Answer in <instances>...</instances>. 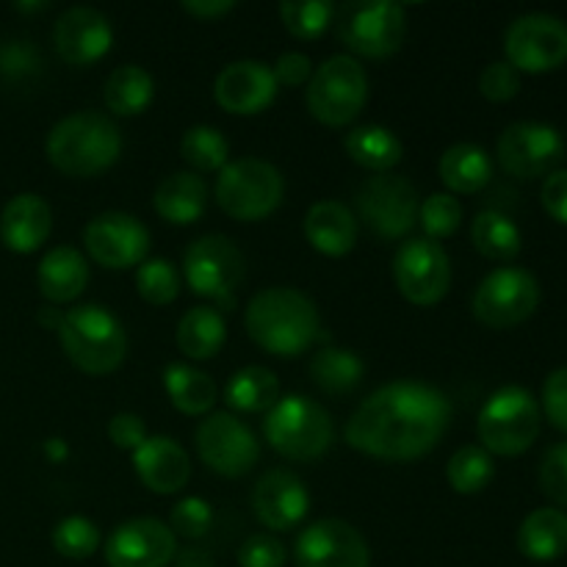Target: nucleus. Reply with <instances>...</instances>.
<instances>
[{"mask_svg": "<svg viewBox=\"0 0 567 567\" xmlns=\"http://www.w3.org/2000/svg\"><path fill=\"white\" fill-rule=\"evenodd\" d=\"M452 424V402L426 382H391L363 399L347 424V443L391 463L430 454Z\"/></svg>", "mask_w": 567, "mask_h": 567, "instance_id": "nucleus-1", "label": "nucleus"}, {"mask_svg": "<svg viewBox=\"0 0 567 567\" xmlns=\"http://www.w3.org/2000/svg\"><path fill=\"white\" fill-rule=\"evenodd\" d=\"M86 252L105 269H127L142 266L150 252V230L131 214L105 210L97 214L83 230Z\"/></svg>", "mask_w": 567, "mask_h": 567, "instance_id": "nucleus-17", "label": "nucleus"}, {"mask_svg": "<svg viewBox=\"0 0 567 567\" xmlns=\"http://www.w3.org/2000/svg\"><path fill=\"white\" fill-rule=\"evenodd\" d=\"M136 288L144 302L150 305H169L181 293V277L175 266L164 258H147L136 271Z\"/></svg>", "mask_w": 567, "mask_h": 567, "instance_id": "nucleus-41", "label": "nucleus"}, {"mask_svg": "<svg viewBox=\"0 0 567 567\" xmlns=\"http://www.w3.org/2000/svg\"><path fill=\"white\" fill-rule=\"evenodd\" d=\"M225 402L241 413H269L280 402V382L266 365H247L230 377Z\"/></svg>", "mask_w": 567, "mask_h": 567, "instance_id": "nucleus-31", "label": "nucleus"}, {"mask_svg": "<svg viewBox=\"0 0 567 567\" xmlns=\"http://www.w3.org/2000/svg\"><path fill=\"white\" fill-rule=\"evenodd\" d=\"M520 89V72L515 70L509 61H493L482 70L480 75V92L493 103H507L518 94Z\"/></svg>", "mask_w": 567, "mask_h": 567, "instance_id": "nucleus-45", "label": "nucleus"}, {"mask_svg": "<svg viewBox=\"0 0 567 567\" xmlns=\"http://www.w3.org/2000/svg\"><path fill=\"white\" fill-rule=\"evenodd\" d=\"M271 72H275L277 86L297 89L302 86L305 81H310L313 64H310V59L305 53H282L280 59H277V64L271 66Z\"/></svg>", "mask_w": 567, "mask_h": 567, "instance_id": "nucleus-50", "label": "nucleus"}, {"mask_svg": "<svg viewBox=\"0 0 567 567\" xmlns=\"http://www.w3.org/2000/svg\"><path fill=\"white\" fill-rule=\"evenodd\" d=\"M255 518L271 532L297 529L310 513V493L291 471H266L252 491Z\"/></svg>", "mask_w": 567, "mask_h": 567, "instance_id": "nucleus-21", "label": "nucleus"}, {"mask_svg": "<svg viewBox=\"0 0 567 567\" xmlns=\"http://www.w3.org/2000/svg\"><path fill=\"white\" fill-rule=\"evenodd\" d=\"M277 94L275 72L264 61H233L216 75L214 97L227 114L252 116L269 109Z\"/></svg>", "mask_w": 567, "mask_h": 567, "instance_id": "nucleus-22", "label": "nucleus"}, {"mask_svg": "<svg viewBox=\"0 0 567 567\" xmlns=\"http://www.w3.org/2000/svg\"><path fill=\"white\" fill-rule=\"evenodd\" d=\"M543 208L559 225H567V169H554L540 188Z\"/></svg>", "mask_w": 567, "mask_h": 567, "instance_id": "nucleus-49", "label": "nucleus"}, {"mask_svg": "<svg viewBox=\"0 0 567 567\" xmlns=\"http://www.w3.org/2000/svg\"><path fill=\"white\" fill-rule=\"evenodd\" d=\"M122 133L114 120L100 111H78L55 122L48 133V158L70 177H94L116 164Z\"/></svg>", "mask_w": 567, "mask_h": 567, "instance_id": "nucleus-3", "label": "nucleus"}, {"mask_svg": "<svg viewBox=\"0 0 567 567\" xmlns=\"http://www.w3.org/2000/svg\"><path fill=\"white\" fill-rule=\"evenodd\" d=\"M39 291L48 302H72L89 282V264L75 247H55L42 258L37 271Z\"/></svg>", "mask_w": 567, "mask_h": 567, "instance_id": "nucleus-26", "label": "nucleus"}, {"mask_svg": "<svg viewBox=\"0 0 567 567\" xmlns=\"http://www.w3.org/2000/svg\"><path fill=\"white\" fill-rule=\"evenodd\" d=\"M498 164L513 177H543L551 175L565 158V138L548 122H513L504 127L496 144Z\"/></svg>", "mask_w": 567, "mask_h": 567, "instance_id": "nucleus-13", "label": "nucleus"}, {"mask_svg": "<svg viewBox=\"0 0 567 567\" xmlns=\"http://www.w3.org/2000/svg\"><path fill=\"white\" fill-rule=\"evenodd\" d=\"M419 192L413 183L402 175L369 177L358 192V210L365 225L382 238H402L419 221Z\"/></svg>", "mask_w": 567, "mask_h": 567, "instance_id": "nucleus-12", "label": "nucleus"}, {"mask_svg": "<svg viewBox=\"0 0 567 567\" xmlns=\"http://www.w3.org/2000/svg\"><path fill=\"white\" fill-rule=\"evenodd\" d=\"M543 410L557 430L567 432V365L554 369L543 382Z\"/></svg>", "mask_w": 567, "mask_h": 567, "instance_id": "nucleus-47", "label": "nucleus"}, {"mask_svg": "<svg viewBox=\"0 0 567 567\" xmlns=\"http://www.w3.org/2000/svg\"><path fill=\"white\" fill-rule=\"evenodd\" d=\"M540 305V282L532 271L502 266L480 282L474 293V316L493 330L524 324Z\"/></svg>", "mask_w": 567, "mask_h": 567, "instance_id": "nucleus-10", "label": "nucleus"}, {"mask_svg": "<svg viewBox=\"0 0 567 567\" xmlns=\"http://www.w3.org/2000/svg\"><path fill=\"white\" fill-rule=\"evenodd\" d=\"M241 567H282L286 565V546L275 535H252L238 548Z\"/></svg>", "mask_w": 567, "mask_h": 567, "instance_id": "nucleus-46", "label": "nucleus"}, {"mask_svg": "<svg viewBox=\"0 0 567 567\" xmlns=\"http://www.w3.org/2000/svg\"><path fill=\"white\" fill-rule=\"evenodd\" d=\"M53 230V210L39 194H17L0 214V241L11 252H37Z\"/></svg>", "mask_w": 567, "mask_h": 567, "instance_id": "nucleus-24", "label": "nucleus"}, {"mask_svg": "<svg viewBox=\"0 0 567 567\" xmlns=\"http://www.w3.org/2000/svg\"><path fill=\"white\" fill-rule=\"evenodd\" d=\"M504 50L518 72L557 70L567 61V22L546 11L515 17L504 33Z\"/></svg>", "mask_w": 567, "mask_h": 567, "instance_id": "nucleus-11", "label": "nucleus"}, {"mask_svg": "<svg viewBox=\"0 0 567 567\" xmlns=\"http://www.w3.org/2000/svg\"><path fill=\"white\" fill-rule=\"evenodd\" d=\"M155 94V81L144 66L138 64H125L116 66L109 75L103 89L105 105H109L111 114L116 116H136L153 103Z\"/></svg>", "mask_w": 567, "mask_h": 567, "instance_id": "nucleus-32", "label": "nucleus"}, {"mask_svg": "<svg viewBox=\"0 0 567 567\" xmlns=\"http://www.w3.org/2000/svg\"><path fill=\"white\" fill-rule=\"evenodd\" d=\"M181 153L186 164H192L199 172L225 169L227 155H230V144L221 136V131L210 125H194L183 133Z\"/></svg>", "mask_w": 567, "mask_h": 567, "instance_id": "nucleus-38", "label": "nucleus"}, {"mask_svg": "<svg viewBox=\"0 0 567 567\" xmlns=\"http://www.w3.org/2000/svg\"><path fill=\"white\" fill-rule=\"evenodd\" d=\"M419 221L432 241L457 233L463 221V205L454 194H430L419 208Z\"/></svg>", "mask_w": 567, "mask_h": 567, "instance_id": "nucleus-42", "label": "nucleus"}, {"mask_svg": "<svg viewBox=\"0 0 567 567\" xmlns=\"http://www.w3.org/2000/svg\"><path fill=\"white\" fill-rule=\"evenodd\" d=\"M59 341L66 358L83 374L103 377L122 365L127 354V332L122 321L100 305H81L61 316Z\"/></svg>", "mask_w": 567, "mask_h": 567, "instance_id": "nucleus-4", "label": "nucleus"}, {"mask_svg": "<svg viewBox=\"0 0 567 567\" xmlns=\"http://www.w3.org/2000/svg\"><path fill=\"white\" fill-rule=\"evenodd\" d=\"M277 11L282 25L297 39H319L336 20V6L327 0H286Z\"/></svg>", "mask_w": 567, "mask_h": 567, "instance_id": "nucleus-39", "label": "nucleus"}, {"mask_svg": "<svg viewBox=\"0 0 567 567\" xmlns=\"http://www.w3.org/2000/svg\"><path fill=\"white\" fill-rule=\"evenodd\" d=\"M133 465L144 485L161 496L183 491L192 480V460L186 449L166 435H153L133 452Z\"/></svg>", "mask_w": 567, "mask_h": 567, "instance_id": "nucleus-23", "label": "nucleus"}, {"mask_svg": "<svg viewBox=\"0 0 567 567\" xmlns=\"http://www.w3.org/2000/svg\"><path fill=\"white\" fill-rule=\"evenodd\" d=\"M369 100V75L352 55H332L308 81V109L319 122L343 127Z\"/></svg>", "mask_w": 567, "mask_h": 567, "instance_id": "nucleus-8", "label": "nucleus"}, {"mask_svg": "<svg viewBox=\"0 0 567 567\" xmlns=\"http://www.w3.org/2000/svg\"><path fill=\"white\" fill-rule=\"evenodd\" d=\"M227 324L219 310L214 308H192L177 324V347L186 358L208 360L225 347Z\"/></svg>", "mask_w": 567, "mask_h": 567, "instance_id": "nucleus-33", "label": "nucleus"}, {"mask_svg": "<svg viewBox=\"0 0 567 567\" xmlns=\"http://www.w3.org/2000/svg\"><path fill=\"white\" fill-rule=\"evenodd\" d=\"M183 9L192 17H197V20H219L227 11L236 9V3L233 0H186Z\"/></svg>", "mask_w": 567, "mask_h": 567, "instance_id": "nucleus-52", "label": "nucleus"}, {"mask_svg": "<svg viewBox=\"0 0 567 567\" xmlns=\"http://www.w3.org/2000/svg\"><path fill=\"white\" fill-rule=\"evenodd\" d=\"M286 194L280 169L269 161L238 158L219 172L216 203L238 221H258L275 214Z\"/></svg>", "mask_w": 567, "mask_h": 567, "instance_id": "nucleus-7", "label": "nucleus"}, {"mask_svg": "<svg viewBox=\"0 0 567 567\" xmlns=\"http://www.w3.org/2000/svg\"><path fill=\"white\" fill-rule=\"evenodd\" d=\"M540 421L543 415L535 393L520 385H504L482 408L476 432L485 452L518 457L537 441Z\"/></svg>", "mask_w": 567, "mask_h": 567, "instance_id": "nucleus-5", "label": "nucleus"}, {"mask_svg": "<svg viewBox=\"0 0 567 567\" xmlns=\"http://www.w3.org/2000/svg\"><path fill=\"white\" fill-rule=\"evenodd\" d=\"M100 543H103L100 529L83 515H70L53 529V548L66 559H89L97 554Z\"/></svg>", "mask_w": 567, "mask_h": 567, "instance_id": "nucleus-40", "label": "nucleus"}, {"mask_svg": "<svg viewBox=\"0 0 567 567\" xmlns=\"http://www.w3.org/2000/svg\"><path fill=\"white\" fill-rule=\"evenodd\" d=\"M247 332L277 358H297L319 338V310L297 288H266L247 305Z\"/></svg>", "mask_w": 567, "mask_h": 567, "instance_id": "nucleus-2", "label": "nucleus"}, {"mask_svg": "<svg viewBox=\"0 0 567 567\" xmlns=\"http://www.w3.org/2000/svg\"><path fill=\"white\" fill-rule=\"evenodd\" d=\"M153 203L161 219L172 221V225H192L205 214L208 188H205L203 177L194 172H175L158 183Z\"/></svg>", "mask_w": 567, "mask_h": 567, "instance_id": "nucleus-28", "label": "nucleus"}, {"mask_svg": "<svg viewBox=\"0 0 567 567\" xmlns=\"http://www.w3.org/2000/svg\"><path fill=\"white\" fill-rule=\"evenodd\" d=\"M210 524H214V509L205 498H183L172 507L169 529L172 535H181L186 540H199L203 535H208Z\"/></svg>", "mask_w": 567, "mask_h": 567, "instance_id": "nucleus-43", "label": "nucleus"}, {"mask_svg": "<svg viewBox=\"0 0 567 567\" xmlns=\"http://www.w3.org/2000/svg\"><path fill=\"white\" fill-rule=\"evenodd\" d=\"M343 147H347L349 158H352L354 164L365 166V169L371 172H380V175L393 169L404 155V147L402 142H399L396 133L388 131V127L382 125L354 127L347 136V142H343Z\"/></svg>", "mask_w": 567, "mask_h": 567, "instance_id": "nucleus-34", "label": "nucleus"}, {"mask_svg": "<svg viewBox=\"0 0 567 567\" xmlns=\"http://www.w3.org/2000/svg\"><path fill=\"white\" fill-rule=\"evenodd\" d=\"M197 452L210 471L221 476H244L260 457V443L244 421L230 413H210L197 426Z\"/></svg>", "mask_w": 567, "mask_h": 567, "instance_id": "nucleus-15", "label": "nucleus"}, {"mask_svg": "<svg viewBox=\"0 0 567 567\" xmlns=\"http://www.w3.org/2000/svg\"><path fill=\"white\" fill-rule=\"evenodd\" d=\"M540 487L557 507L567 509V441L548 449L543 457Z\"/></svg>", "mask_w": 567, "mask_h": 567, "instance_id": "nucleus-44", "label": "nucleus"}, {"mask_svg": "<svg viewBox=\"0 0 567 567\" xmlns=\"http://www.w3.org/2000/svg\"><path fill=\"white\" fill-rule=\"evenodd\" d=\"M109 437L116 449H131L136 452L144 441H147V426H144L142 415L136 413H116L109 421Z\"/></svg>", "mask_w": 567, "mask_h": 567, "instance_id": "nucleus-48", "label": "nucleus"}, {"mask_svg": "<svg viewBox=\"0 0 567 567\" xmlns=\"http://www.w3.org/2000/svg\"><path fill=\"white\" fill-rule=\"evenodd\" d=\"M496 476V465H493L491 452L482 446H463L452 454L446 465V480L452 491L463 493V496H474L482 493L491 480Z\"/></svg>", "mask_w": 567, "mask_h": 567, "instance_id": "nucleus-37", "label": "nucleus"}, {"mask_svg": "<svg viewBox=\"0 0 567 567\" xmlns=\"http://www.w3.org/2000/svg\"><path fill=\"white\" fill-rule=\"evenodd\" d=\"M305 236L313 244L316 252L327 255V258H341V255L354 249L358 221H354V214L343 203L321 199L305 216Z\"/></svg>", "mask_w": 567, "mask_h": 567, "instance_id": "nucleus-25", "label": "nucleus"}, {"mask_svg": "<svg viewBox=\"0 0 567 567\" xmlns=\"http://www.w3.org/2000/svg\"><path fill=\"white\" fill-rule=\"evenodd\" d=\"M55 50L72 66H89L103 59L114 42L109 17L92 6H72L59 17L53 31Z\"/></svg>", "mask_w": 567, "mask_h": 567, "instance_id": "nucleus-20", "label": "nucleus"}, {"mask_svg": "<svg viewBox=\"0 0 567 567\" xmlns=\"http://www.w3.org/2000/svg\"><path fill=\"white\" fill-rule=\"evenodd\" d=\"M474 247L491 260H513L524 247L518 225L502 210H482L471 225Z\"/></svg>", "mask_w": 567, "mask_h": 567, "instance_id": "nucleus-36", "label": "nucleus"}, {"mask_svg": "<svg viewBox=\"0 0 567 567\" xmlns=\"http://www.w3.org/2000/svg\"><path fill=\"white\" fill-rule=\"evenodd\" d=\"M437 175L446 183L452 192L457 194H476L491 183L493 177V161L476 144H452L446 153L441 155L437 164Z\"/></svg>", "mask_w": 567, "mask_h": 567, "instance_id": "nucleus-29", "label": "nucleus"}, {"mask_svg": "<svg viewBox=\"0 0 567 567\" xmlns=\"http://www.w3.org/2000/svg\"><path fill=\"white\" fill-rule=\"evenodd\" d=\"M293 557L299 567H371L365 537L347 520L324 518L297 537Z\"/></svg>", "mask_w": 567, "mask_h": 567, "instance_id": "nucleus-18", "label": "nucleus"}, {"mask_svg": "<svg viewBox=\"0 0 567 567\" xmlns=\"http://www.w3.org/2000/svg\"><path fill=\"white\" fill-rule=\"evenodd\" d=\"M365 365L358 352L341 347H324L310 360V377L330 396H347L363 382Z\"/></svg>", "mask_w": 567, "mask_h": 567, "instance_id": "nucleus-30", "label": "nucleus"}, {"mask_svg": "<svg viewBox=\"0 0 567 567\" xmlns=\"http://www.w3.org/2000/svg\"><path fill=\"white\" fill-rule=\"evenodd\" d=\"M264 435L277 454L288 460H319L330 452L332 419L319 402L305 396H286L269 410Z\"/></svg>", "mask_w": 567, "mask_h": 567, "instance_id": "nucleus-6", "label": "nucleus"}, {"mask_svg": "<svg viewBox=\"0 0 567 567\" xmlns=\"http://www.w3.org/2000/svg\"><path fill=\"white\" fill-rule=\"evenodd\" d=\"M518 551L532 563H554L567 554V513L543 507L526 515L518 529Z\"/></svg>", "mask_w": 567, "mask_h": 567, "instance_id": "nucleus-27", "label": "nucleus"}, {"mask_svg": "<svg viewBox=\"0 0 567 567\" xmlns=\"http://www.w3.org/2000/svg\"><path fill=\"white\" fill-rule=\"evenodd\" d=\"M164 385L172 404L186 415H205L216 404V382L205 371L188 363H172L164 369Z\"/></svg>", "mask_w": 567, "mask_h": 567, "instance_id": "nucleus-35", "label": "nucleus"}, {"mask_svg": "<svg viewBox=\"0 0 567 567\" xmlns=\"http://www.w3.org/2000/svg\"><path fill=\"white\" fill-rule=\"evenodd\" d=\"M341 42L365 59H388L408 37V11L402 3L374 0V3H347L338 22Z\"/></svg>", "mask_w": 567, "mask_h": 567, "instance_id": "nucleus-9", "label": "nucleus"}, {"mask_svg": "<svg viewBox=\"0 0 567 567\" xmlns=\"http://www.w3.org/2000/svg\"><path fill=\"white\" fill-rule=\"evenodd\" d=\"M186 280L199 297L227 299L244 277V255L221 233H208L186 249Z\"/></svg>", "mask_w": 567, "mask_h": 567, "instance_id": "nucleus-16", "label": "nucleus"}, {"mask_svg": "<svg viewBox=\"0 0 567 567\" xmlns=\"http://www.w3.org/2000/svg\"><path fill=\"white\" fill-rule=\"evenodd\" d=\"M393 280L404 299L430 308L449 293L452 286V260L446 249L432 238H413L402 244L393 258Z\"/></svg>", "mask_w": 567, "mask_h": 567, "instance_id": "nucleus-14", "label": "nucleus"}, {"mask_svg": "<svg viewBox=\"0 0 567 567\" xmlns=\"http://www.w3.org/2000/svg\"><path fill=\"white\" fill-rule=\"evenodd\" d=\"M177 540L158 518H133L116 526L105 540L109 567H166L175 559Z\"/></svg>", "mask_w": 567, "mask_h": 567, "instance_id": "nucleus-19", "label": "nucleus"}, {"mask_svg": "<svg viewBox=\"0 0 567 567\" xmlns=\"http://www.w3.org/2000/svg\"><path fill=\"white\" fill-rule=\"evenodd\" d=\"M25 66H37V55L28 48V42H11V48L0 55V70L22 75Z\"/></svg>", "mask_w": 567, "mask_h": 567, "instance_id": "nucleus-51", "label": "nucleus"}]
</instances>
